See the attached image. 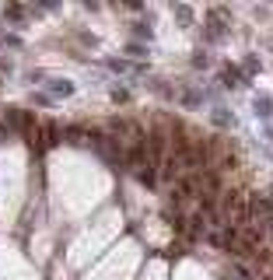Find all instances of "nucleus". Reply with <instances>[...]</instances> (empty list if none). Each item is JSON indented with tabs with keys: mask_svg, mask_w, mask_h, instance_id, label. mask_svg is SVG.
I'll list each match as a JSON object with an SVG mask.
<instances>
[{
	"mask_svg": "<svg viewBox=\"0 0 273 280\" xmlns=\"http://www.w3.org/2000/svg\"><path fill=\"white\" fill-rule=\"evenodd\" d=\"M214 119H217V123H221V126H228V123H231V116H228L224 109H217V116H214Z\"/></svg>",
	"mask_w": 273,
	"mask_h": 280,
	"instance_id": "9",
	"label": "nucleus"
},
{
	"mask_svg": "<svg viewBox=\"0 0 273 280\" xmlns=\"http://www.w3.org/2000/svg\"><path fill=\"white\" fill-rule=\"evenodd\" d=\"M4 119H7V126H11V130H18V133H25V137H28L32 130H35V119H32L28 112H18V109H7V112H4Z\"/></svg>",
	"mask_w": 273,
	"mask_h": 280,
	"instance_id": "2",
	"label": "nucleus"
},
{
	"mask_svg": "<svg viewBox=\"0 0 273 280\" xmlns=\"http://www.w3.org/2000/svg\"><path fill=\"white\" fill-rule=\"evenodd\" d=\"M256 109H259V116H270V112H273V102H266V98H256Z\"/></svg>",
	"mask_w": 273,
	"mask_h": 280,
	"instance_id": "6",
	"label": "nucleus"
},
{
	"mask_svg": "<svg viewBox=\"0 0 273 280\" xmlns=\"http://www.w3.org/2000/svg\"><path fill=\"white\" fill-rule=\"evenodd\" d=\"M175 18H179V21H193V11H189V7H175Z\"/></svg>",
	"mask_w": 273,
	"mask_h": 280,
	"instance_id": "8",
	"label": "nucleus"
},
{
	"mask_svg": "<svg viewBox=\"0 0 273 280\" xmlns=\"http://www.w3.org/2000/svg\"><path fill=\"white\" fill-rule=\"evenodd\" d=\"M133 35H137V39H151V28L140 21V25H133Z\"/></svg>",
	"mask_w": 273,
	"mask_h": 280,
	"instance_id": "7",
	"label": "nucleus"
},
{
	"mask_svg": "<svg viewBox=\"0 0 273 280\" xmlns=\"http://www.w3.org/2000/svg\"><path fill=\"white\" fill-rule=\"evenodd\" d=\"M46 95H49V98H67V95H74V84L60 77V81H49V84H46Z\"/></svg>",
	"mask_w": 273,
	"mask_h": 280,
	"instance_id": "3",
	"label": "nucleus"
},
{
	"mask_svg": "<svg viewBox=\"0 0 273 280\" xmlns=\"http://www.w3.org/2000/svg\"><path fill=\"white\" fill-rule=\"evenodd\" d=\"M105 67L116 70V74H133V70H137L133 63H123V60H105Z\"/></svg>",
	"mask_w": 273,
	"mask_h": 280,
	"instance_id": "4",
	"label": "nucleus"
},
{
	"mask_svg": "<svg viewBox=\"0 0 273 280\" xmlns=\"http://www.w3.org/2000/svg\"><path fill=\"white\" fill-rule=\"evenodd\" d=\"M28 140H32V151H35V154L46 151V147L56 144V126H53V123H35V130L28 133Z\"/></svg>",
	"mask_w": 273,
	"mask_h": 280,
	"instance_id": "1",
	"label": "nucleus"
},
{
	"mask_svg": "<svg viewBox=\"0 0 273 280\" xmlns=\"http://www.w3.org/2000/svg\"><path fill=\"white\" fill-rule=\"evenodd\" d=\"M4 18H7V21H21V18H25V7H18V4H7V7H4Z\"/></svg>",
	"mask_w": 273,
	"mask_h": 280,
	"instance_id": "5",
	"label": "nucleus"
}]
</instances>
